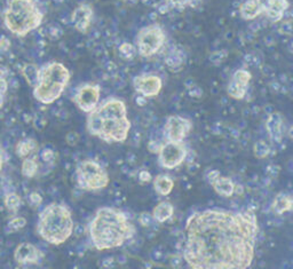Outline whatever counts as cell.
Returning a JSON list of instances; mask_svg holds the SVG:
<instances>
[{
  "label": "cell",
  "mask_w": 293,
  "mask_h": 269,
  "mask_svg": "<svg viewBox=\"0 0 293 269\" xmlns=\"http://www.w3.org/2000/svg\"><path fill=\"white\" fill-rule=\"evenodd\" d=\"M44 255L37 246L31 243H21L16 247L14 258L19 263H39Z\"/></svg>",
  "instance_id": "15"
},
{
  "label": "cell",
  "mask_w": 293,
  "mask_h": 269,
  "mask_svg": "<svg viewBox=\"0 0 293 269\" xmlns=\"http://www.w3.org/2000/svg\"><path fill=\"white\" fill-rule=\"evenodd\" d=\"M67 141L70 146H75L77 141H78V136H77L76 132H70L67 136Z\"/></svg>",
  "instance_id": "42"
},
{
  "label": "cell",
  "mask_w": 293,
  "mask_h": 269,
  "mask_svg": "<svg viewBox=\"0 0 293 269\" xmlns=\"http://www.w3.org/2000/svg\"><path fill=\"white\" fill-rule=\"evenodd\" d=\"M191 121L181 116H170L164 125V137L167 141L182 142L191 131Z\"/></svg>",
  "instance_id": "11"
},
{
  "label": "cell",
  "mask_w": 293,
  "mask_h": 269,
  "mask_svg": "<svg viewBox=\"0 0 293 269\" xmlns=\"http://www.w3.org/2000/svg\"><path fill=\"white\" fill-rule=\"evenodd\" d=\"M71 211L64 204L52 203L40 212L37 222V232L45 242L61 245L73 233Z\"/></svg>",
  "instance_id": "4"
},
{
  "label": "cell",
  "mask_w": 293,
  "mask_h": 269,
  "mask_svg": "<svg viewBox=\"0 0 293 269\" xmlns=\"http://www.w3.org/2000/svg\"><path fill=\"white\" fill-rule=\"evenodd\" d=\"M213 189L215 193L223 197H231L235 194V184L230 177L220 175L213 184Z\"/></svg>",
  "instance_id": "18"
},
{
  "label": "cell",
  "mask_w": 293,
  "mask_h": 269,
  "mask_svg": "<svg viewBox=\"0 0 293 269\" xmlns=\"http://www.w3.org/2000/svg\"><path fill=\"white\" fill-rule=\"evenodd\" d=\"M11 49V40L5 36L0 37V53H5Z\"/></svg>",
  "instance_id": "35"
},
{
  "label": "cell",
  "mask_w": 293,
  "mask_h": 269,
  "mask_svg": "<svg viewBox=\"0 0 293 269\" xmlns=\"http://www.w3.org/2000/svg\"><path fill=\"white\" fill-rule=\"evenodd\" d=\"M262 14L260 7L258 6L256 0H248V2L243 3L239 7V15L242 19L247 21H252L257 19L258 16Z\"/></svg>",
  "instance_id": "22"
},
{
  "label": "cell",
  "mask_w": 293,
  "mask_h": 269,
  "mask_svg": "<svg viewBox=\"0 0 293 269\" xmlns=\"http://www.w3.org/2000/svg\"><path fill=\"white\" fill-rule=\"evenodd\" d=\"M165 32L159 24H149L140 29L135 37V49L142 58H150L165 44Z\"/></svg>",
  "instance_id": "8"
},
{
  "label": "cell",
  "mask_w": 293,
  "mask_h": 269,
  "mask_svg": "<svg viewBox=\"0 0 293 269\" xmlns=\"http://www.w3.org/2000/svg\"><path fill=\"white\" fill-rule=\"evenodd\" d=\"M258 6L260 7V10L262 13H265L267 10H268L269 6L273 4L274 0H256Z\"/></svg>",
  "instance_id": "39"
},
{
  "label": "cell",
  "mask_w": 293,
  "mask_h": 269,
  "mask_svg": "<svg viewBox=\"0 0 293 269\" xmlns=\"http://www.w3.org/2000/svg\"><path fill=\"white\" fill-rule=\"evenodd\" d=\"M133 87L135 92L144 98L157 97L163 87V81L161 77L154 73H143L134 77L133 79Z\"/></svg>",
  "instance_id": "12"
},
{
  "label": "cell",
  "mask_w": 293,
  "mask_h": 269,
  "mask_svg": "<svg viewBox=\"0 0 293 269\" xmlns=\"http://www.w3.org/2000/svg\"><path fill=\"white\" fill-rule=\"evenodd\" d=\"M253 154L257 158H266L270 154V147L265 141H257L253 146Z\"/></svg>",
  "instance_id": "29"
},
{
  "label": "cell",
  "mask_w": 293,
  "mask_h": 269,
  "mask_svg": "<svg viewBox=\"0 0 293 269\" xmlns=\"http://www.w3.org/2000/svg\"><path fill=\"white\" fill-rule=\"evenodd\" d=\"M21 203L22 202H21V198L17 194L10 193L6 195L5 205L11 213H16V212L19 211V209L21 207Z\"/></svg>",
  "instance_id": "27"
},
{
  "label": "cell",
  "mask_w": 293,
  "mask_h": 269,
  "mask_svg": "<svg viewBox=\"0 0 293 269\" xmlns=\"http://www.w3.org/2000/svg\"><path fill=\"white\" fill-rule=\"evenodd\" d=\"M174 188V181L172 177L165 174H158L154 179V189L161 196H167Z\"/></svg>",
  "instance_id": "20"
},
{
  "label": "cell",
  "mask_w": 293,
  "mask_h": 269,
  "mask_svg": "<svg viewBox=\"0 0 293 269\" xmlns=\"http://www.w3.org/2000/svg\"><path fill=\"white\" fill-rule=\"evenodd\" d=\"M189 95L192 98H201L203 95V89L198 87L197 85H193L192 87L189 88Z\"/></svg>",
  "instance_id": "38"
},
{
  "label": "cell",
  "mask_w": 293,
  "mask_h": 269,
  "mask_svg": "<svg viewBox=\"0 0 293 269\" xmlns=\"http://www.w3.org/2000/svg\"><path fill=\"white\" fill-rule=\"evenodd\" d=\"M37 148L36 141L33 139H25L16 145V154L20 158H25Z\"/></svg>",
  "instance_id": "23"
},
{
  "label": "cell",
  "mask_w": 293,
  "mask_h": 269,
  "mask_svg": "<svg viewBox=\"0 0 293 269\" xmlns=\"http://www.w3.org/2000/svg\"><path fill=\"white\" fill-rule=\"evenodd\" d=\"M40 157H41L42 160H44V162L50 163V162H52V160L54 159L55 154H54V151L52 150V149L46 148L40 153Z\"/></svg>",
  "instance_id": "34"
},
{
  "label": "cell",
  "mask_w": 293,
  "mask_h": 269,
  "mask_svg": "<svg viewBox=\"0 0 293 269\" xmlns=\"http://www.w3.org/2000/svg\"><path fill=\"white\" fill-rule=\"evenodd\" d=\"M3 165H4V155H3L2 148H0V171H2V168H3Z\"/></svg>",
  "instance_id": "48"
},
{
  "label": "cell",
  "mask_w": 293,
  "mask_h": 269,
  "mask_svg": "<svg viewBox=\"0 0 293 269\" xmlns=\"http://www.w3.org/2000/svg\"><path fill=\"white\" fill-rule=\"evenodd\" d=\"M70 81V71L63 63L50 62L39 68L33 86V98L42 105H51L63 94Z\"/></svg>",
  "instance_id": "6"
},
{
  "label": "cell",
  "mask_w": 293,
  "mask_h": 269,
  "mask_svg": "<svg viewBox=\"0 0 293 269\" xmlns=\"http://www.w3.org/2000/svg\"><path fill=\"white\" fill-rule=\"evenodd\" d=\"M174 214V206L170 202H161L154 207L152 212L153 219L159 223H163L172 218Z\"/></svg>",
  "instance_id": "19"
},
{
  "label": "cell",
  "mask_w": 293,
  "mask_h": 269,
  "mask_svg": "<svg viewBox=\"0 0 293 269\" xmlns=\"http://www.w3.org/2000/svg\"><path fill=\"white\" fill-rule=\"evenodd\" d=\"M135 102H136V105H137V106H140V107L144 106L145 103H146V98L142 97V95H139V97H137V98L135 99Z\"/></svg>",
  "instance_id": "47"
},
{
  "label": "cell",
  "mask_w": 293,
  "mask_h": 269,
  "mask_svg": "<svg viewBox=\"0 0 293 269\" xmlns=\"http://www.w3.org/2000/svg\"><path fill=\"white\" fill-rule=\"evenodd\" d=\"M259 235L253 212L208 209L189 216L183 259L193 269H245Z\"/></svg>",
  "instance_id": "1"
},
{
  "label": "cell",
  "mask_w": 293,
  "mask_h": 269,
  "mask_svg": "<svg viewBox=\"0 0 293 269\" xmlns=\"http://www.w3.org/2000/svg\"><path fill=\"white\" fill-rule=\"evenodd\" d=\"M22 174L25 177H33L36 175V173L38 171V164L34 159L32 158H29V157H25L23 159V163H22Z\"/></svg>",
  "instance_id": "26"
},
{
  "label": "cell",
  "mask_w": 293,
  "mask_h": 269,
  "mask_svg": "<svg viewBox=\"0 0 293 269\" xmlns=\"http://www.w3.org/2000/svg\"><path fill=\"white\" fill-rule=\"evenodd\" d=\"M266 129L271 141L279 143L283 139V118L279 112H273L266 121Z\"/></svg>",
  "instance_id": "16"
},
{
  "label": "cell",
  "mask_w": 293,
  "mask_h": 269,
  "mask_svg": "<svg viewBox=\"0 0 293 269\" xmlns=\"http://www.w3.org/2000/svg\"><path fill=\"white\" fill-rule=\"evenodd\" d=\"M183 61H184V55L178 51L171 52V53L165 58L166 66L171 68L172 70H174L175 68H180L181 66H182Z\"/></svg>",
  "instance_id": "25"
},
{
  "label": "cell",
  "mask_w": 293,
  "mask_h": 269,
  "mask_svg": "<svg viewBox=\"0 0 293 269\" xmlns=\"http://www.w3.org/2000/svg\"><path fill=\"white\" fill-rule=\"evenodd\" d=\"M53 2H54V3H58V4H60V3H62L63 0H53Z\"/></svg>",
  "instance_id": "50"
},
{
  "label": "cell",
  "mask_w": 293,
  "mask_h": 269,
  "mask_svg": "<svg viewBox=\"0 0 293 269\" xmlns=\"http://www.w3.org/2000/svg\"><path fill=\"white\" fill-rule=\"evenodd\" d=\"M221 175V173L218 170H211L208 173H206V180L209 181V184L212 185L213 182L218 179V177Z\"/></svg>",
  "instance_id": "37"
},
{
  "label": "cell",
  "mask_w": 293,
  "mask_h": 269,
  "mask_svg": "<svg viewBox=\"0 0 293 269\" xmlns=\"http://www.w3.org/2000/svg\"><path fill=\"white\" fill-rule=\"evenodd\" d=\"M25 225H27V219L22 218V216H16V218L12 219L10 222H8L7 227H6V232L8 234L16 233V232L21 231L22 228H24Z\"/></svg>",
  "instance_id": "30"
},
{
  "label": "cell",
  "mask_w": 293,
  "mask_h": 269,
  "mask_svg": "<svg viewBox=\"0 0 293 269\" xmlns=\"http://www.w3.org/2000/svg\"><path fill=\"white\" fill-rule=\"evenodd\" d=\"M171 8L183 10L187 7H197L202 3V0H165Z\"/></svg>",
  "instance_id": "28"
},
{
  "label": "cell",
  "mask_w": 293,
  "mask_h": 269,
  "mask_svg": "<svg viewBox=\"0 0 293 269\" xmlns=\"http://www.w3.org/2000/svg\"><path fill=\"white\" fill-rule=\"evenodd\" d=\"M118 51L120 56L125 60H132L137 53L135 46L130 44V42H123V44L119 46Z\"/></svg>",
  "instance_id": "31"
},
{
  "label": "cell",
  "mask_w": 293,
  "mask_h": 269,
  "mask_svg": "<svg viewBox=\"0 0 293 269\" xmlns=\"http://www.w3.org/2000/svg\"><path fill=\"white\" fill-rule=\"evenodd\" d=\"M132 127L123 100L108 98L88 112L87 129L89 134L107 143L126 141Z\"/></svg>",
  "instance_id": "2"
},
{
  "label": "cell",
  "mask_w": 293,
  "mask_h": 269,
  "mask_svg": "<svg viewBox=\"0 0 293 269\" xmlns=\"http://www.w3.org/2000/svg\"><path fill=\"white\" fill-rule=\"evenodd\" d=\"M226 58H227L226 51H218V52H214V53L210 56V61L213 64H215V66H218V64L222 62V61H225Z\"/></svg>",
  "instance_id": "32"
},
{
  "label": "cell",
  "mask_w": 293,
  "mask_h": 269,
  "mask_svg": "<svg viewBox=\"0 0 293 269\" xmlns=\"http://www.w3.org/2000/svg\"><path fill=\"white\" fill-rule=\"evenodd\" d=\"M171 10V7L169 6V4H167L166 2H164L163 4H161L158 7V11L161 14H166V13H169V11Z\"/></svg>",
  "instance_id": "44"
},
{
  "label": "cell",
  "mask_w": 293,
  "mask_h": 269,
  "mask_svg": "<svg viewBox=\"0 0 293 269\" xmlns=\"http://www.w3.org/2000/svg\"><path fill=\"white\" fill-rule=\"evenodd\" d=\"M76 180L80 189L95 192L107 187L109 184V174L95 160L85 159L77 165Z\"/></svg>",
  "instance_id": "7"
},
{
  "label": "cell",
  "mask_w": 293,
  "mask_h": 269,
  "mask_svg": "<svg viewBox=\"0 0 293 269\" xmlns=\"http://www.w3.org/2000/svg\"><path fill=\"white\" fill-rule=\"evenodd\" d=\"M29 202L33 206H39L42 202V198L38 193H31L29 195Z\"/></svg>",
  "instance_id": "36"
},
{
  "label": "cell",
  "mask_w": 293,
  "mask_h": 269,
  "mask_svg": "<svg viewBox=\"0 0 293 269\" xmlns=\"http://www.w3.org/2000/svg\"><path fill=\"white\" fill-rule=\"evenodd\" d=\"M273 210L275 213L283 214L290 212L293 206V199L290 195L286 193H279L275 196L273 201Z\"/></svg>",
  "instance_id": "21"
},
{
  "label": "cell",
  "mask_w": 293,
  "mask_h": 269,
  "mask_svg": "<svg viewBox=\"0 0 293 269\" xmlns=\"http://www.w3.org/2000/svg\"><path fill=\"white\" fill-rule=\"evenodd\" d=\"M251 79V72L244 70V69H238V70L232 73L229 84L227 86V93L232 99L243 100L245 95H247Z\"/></svg>",
  "instance_id": "13"
},
{
  "label": "cell",
  "mask_w": 293,
  "mask_h": 269,
  "mask_svg": "<svg viewBox=\"0 0 293 269\" xmlns=\"http://www.w3.org/2000/svg\"><path fill=\"white\" fill-rule=\"evenodd\" d=\"M38 73H39V68L33 63L24 64L22 68V75L31 87H33V86L36 85L37 79H38Z\"/></svg>",
  "instance_id": "24"
},
{
  "label": "cell",
  "mask_w": 293,
  "mask_h": 269,
  "mask_svg": "<svg viewBox=\"0 0 293 269\" xmlns=\"http://www.w3.org/2000/svg\"><path fill=\"white\" fill-rule=\"evenodd\" d=\"M4 101H5V94L0 93V109H2L4 106Z\"/></svg>",
  "instance_id": "49"
},
{
  "label": "cell",
  "mask_w": 293,
  "mask_h": 269,
  "mask_svg": "<svg viewBox=\"0 0 293 269\" xmlns=\"http://www.w3.org/2000/svg\"><path fill=\"white\" fill-rule=\"evenodd\" d=\"M114 264H115V260L113 258H107V259L103 260L101 266L109 268V267H114Z\"/></svg>",
  "instance_id": "45"
},
{
  "label": "cell",
  "mask_w": 293,
  "mask_h": 269,
  "mask_svg": "<svg viewBox=\"0 0 293 269\" xmlns=\"http://www.w3.org/2000/svg\"><path fill=\"white\" fill-rule=\"evenodd\" d=\"M153 221H154L153 215L152 213H149V212H142L139 215V222L142 227H149Z\"/></svg>",
  "instance_id": "33"
},
{
  "label": "cell",
  "mask_w": 293,
  "mask_h": 269,
  "mask_svg": "<svg viewBox=\"0 0 293 269\" xmlns=\"http://www.w3.org/2000/svg\"><path fill=\"white\" fill-rule=\"evenodd\" d=\"M139 179L142 182H149V181H152L153 176L152 174H150V172H148L146 170H142L139 173Z\"/></svg>",
  "instance_id": "41"
},
{
  "label": "cell",
  "mask_w": 293,
  "mask_h": 269,
  "mask_svg": "<svg viewBox=\"0 0 293 269\" xmlns=\"http://www.w3.org/2000/svg\"><path fill=\"white\" fill-rule=\"evenodd\" d=\"M157 155L158 163L163 168L173 170L186 160L188 150L183 141H166L162 143L161 149H159Z\"/></svg>",
  "instance_id": "9"
},
{
  "label": "cell",
  "mask_w": 293,
  "mask_h": 269,
  "mask_svg": "<svg viewBox=\"0 0 293 269\" xmlns=\"http://www.w3.org/2000/svg\"><path fill=\"white\" fill-rule=\"evenodd\" d=\"M44 13L34 0H7L4 11V24L19 37L27 36L40 27Z\"/></svg>",
  "instance_id": "5"
},
{
  "label": "cell",
  "mask_w": 293,
  "mask_h": 269,
  "mask_svg": "<svg viewBox=\"0 0 293 269\" xmlns=\"http://www.w3.org/2000/svg\"><path fill=\"white\" fill-rule=\"evenodd\" d=\"M288 7H290V4L287 0H274L268 10L265 12V14L271 22L276 23L283 19Z\"/></svg>",
  "instance_id": "17"
},
{
  "label": "cell",
  "mask_w": 293,
  "mask_h": 269,
  "mask_svg": "<svg viewBox=\"0 0 293 269\" xmlns=\"http://www.w3.org/2000/svg\"><path fill=\"white\" fill-rule=\"evenodd\" d=\"M8 89V84L6 78H0V93L6 94Z\"/></svg>",
  "instance_id": "43"
},
{
  "label": "cell",
  "mask_w": 293,
  "mask_h": 269,
  "mask_svg": "<svg viewBox=\"0 0 293 269\" xmlns=\"http://www.w3.org/2000/svg\"><path fill=\"white\" fill-rule=\"evenodd\" d=\"M8 73H10V70H8L7 67L0 66V78H6Z\"/></svg>",
  "instance_id": "46"
},
{
  "label": "cell",
  "mask_w": 293,
  "mask_h": 269,
  "mask_svg": "<svg viewBox=\"0 0 293 269\" xmlns=\"http://www.w3.org/2000/svg\"><path fill=\"white\" fill-rule=\"evenodd\" d=\"M161 146H162V143H159V142L155 141V140H152L148 143V149H149L150 153L158 154L159 149H161Z\"/></svg>",
  "instance_id": "40"
},
{
  "label": "cell",
  "mask_w": 293,
  "mask_h": 269,
  "mask_svg": "<svg viewBox=\"0 0 293 269\" xmlns=\"http://www.w3.org/2000/svg\"><path fill=\"white\" fill-rule=\"evenodd\" d=\"M101 87L96 84H84L76 89L73 102L79 109L88 114L100 103Z\"/></svg>",
  "instance_id": "10"
},
{
  "label": "cell",
  "mask_w": 293,
  "mask_h": 269,
  "mask_svg": "<svg viewBox=\"0 0 293 269\" xmlns=\"http://www.w3.org/2000/svg\"><path fill=\"white\" fill-rule=\"evenodd\" d=\"M93 16L94 11L92 6L87 5V4H81L72 12L71 23L77 31L85 33L88 30L90 23H92Z\"/></svg>",
  "instance_id": "14"
},
{
  "label": "cell",
  "mask_w": 293,
  "mask_h": 269,
  "mask_svg": "<svg viewBox=\"0 0 293 269\" xmlns=\"http://www.w3.org/2000/svg\"><path fill=\"white\" fill-rule=\"evenodd\" d=\"M89 238L96 250L122 246L134 235V226L123 211L103 206L97 209L88 227Z\"/></svg>",
  "instance_id": "3"
}]
</instances>
